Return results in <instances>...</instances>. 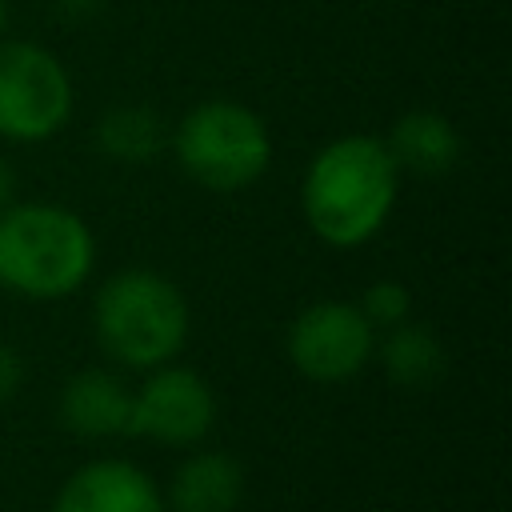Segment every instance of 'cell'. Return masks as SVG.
<instances>
[{"mask_svg":"<svg viewBox=\"0 0 512 512\" xmlns=\"http://www.w3.org/2000/svg\"><path fill=\"white\" fill-rule=\"evenodd\" d=\"M72 104V76L52 48L32 40H0V140H52L72 120Z\"/></svg>","mask_w":512,"mask_h":512,"instance_id":"obj_5","label":"cell"},{"mask_svg":"<svg viewBox=\"0 0 512 512\" xmlns=\"http://www.w3.org/2000/svg\"><path fill=\"white\" fill-rule=\"evenodd\" d=\"M244 500V464L232 452H192L168 480V512H236Z\"/></svg>","mask_w":512,"mask_h":512,"instance_id":"obj_11","label":"cell"},{"mask_svg":"<svg viewBox=\"0 0 512 512\" xmlns=\"http://www.w3.org/2000/svg\"><path fill=\"white\" fill-rule=\"evenodd\" d=\"M400 176H420V180H436L448 176L460 160V132L448 116L432 112V108H412L404 112L392 132L384 136Z\"/></svg>","mask_w":512,"mask_h":512,"instance_id":"obj_10","label":"cell"},{"mask_svg":"<svg viewBox=\"0 0 512 512\" xmlns=\"http://www.w3.org/2000/svg\"><path fill=\"white\" fill-rule=\"evenodd\" d=\"M96 236L64 204L16 200L0 212V288L28 300H60L88 284Z\"/></svg>","mask_w":512,"mask_h":512,"instance_id":"obj_2","label":"cell"},{"mask_svg":"<svg viewBox=\"0 0 512 512\" xmlns=\"http://www.w3.org/2000/svg\"><path fill=\"white\" fill-rule=\"evenodd\" d=\"M4 20H8V0H0V32H4Z\"/></svg>","mask_w":512,"mask_h":512,"instance_id":"obj_18","label":"cell"},{"mask_svg":"<svg viewBox=\"0 0 512 512\" xmlns=\"http://www.w3.org/2000/svg\"><path fill=\"white\" fill-rule=\"evenodd\" d=\"M168 148L180 172L208 192H240L272 164V132L264 116L224 96L192 104L176 120Z\"/></svg>","mask_w":512,"mask_h":512,"instance_id":"obj_4","label":"cell"},{"mask_svg":"<svg viewBox=\"0 0 512 512\" xmlns=\"http://www.w3.org/2000/svg\"><path fill=\"white\" fill-rule=\"evenodd\" d=\"M192 328L184 292L156 268L112 272L92 300V332L100 352L132 372L176 360Z\"/></svg>","mask_w":512,"mask_h":512,"instance_id":"obj_3","label":"cell"},{"mask_svg":"<svg viewBox=\"0 0 512 512\" xmlns=\"http://www.w3.org/2000/svg\"><path fill=\"white\" fill-rule=\"evenodd\" d=\"M216 424V392L212 384L180 364H160L144 372V384L132 388V416L128 436L164 444V448H192Z\"/></svg>","mask_w":512,"mask_h":512,"instance_id":"obj_7","label":"cell"},{"mask_svg":"<svg viewBox=\"0 0 512 512\" xmlns=\"http://www.w3.org/2000/svg\"><path fill=\"white\" fill-rule=\"evenodd\" d=\"M52 4H56V12L68 16V20H88V16H96V12L104 8V0H52Z\"/></svg>","mask_w":512,"mask_h":512,"instance_id":"obj_16","label":"cell"},{"mask_svg":"<svg viewBox=\"0 0 512 512\" xmlns=\"http://www.w3.org/2000/svg\"><path fill=\"white\" fill-rule=\"evenodd\" d=\"M96 148L120 164H144L168 144V128L148 104H112L92 132Z\"/></svg>","mask_w":512,"mask_h":512,"instance_id":"obj_13","label":"cell"},{"mask_svg":"<svg viewBox=\"0 0 512 512\" xmlns=\"http://www.w3.org/2000/svg\"><path fill=\"white\" fill-rule=\"evenodd\" d=\"M400 168L372 132H344L320 144L300 180V212L308 232L328 248L368 244L392 216L400 196Z\"/></svg>","mask_w":512,"mask_h":512,"instance_id":"obj_1","label":"cell"},{"mask_svg":"<svg viewBox=\"0 0 512 512\" xmlns=\"http://www.w3.org/2000/svg\"><path fill=\"white\" fill-rule=\"evenodd\" d=\"M16 204V168L0 156V212Z\"/></svg>","mask_w":512,"mask_h":512,"instance_id":"obj_17","label":"cell"},{"mask_svg":"<svg viewBox=\"0 0 512 512\" xmlns=\"http://www.w3.org/2000/svg\"><path fill=\"white\" fill-rule=\"evenodd\" d=\"M56 412L60 424L80 440L124 436L132 416V388L108 368H80L64 380Z\"/></svg>","mask_w":512,"mask_h":512,"instance_id":"obj_9","label":"cell"},{"mask_svg":"<svg viewBox=\"0 0 512 512\" xmlns=\"http://www.w3.org/2000/svg\"><path fill=\"white\" fill-rule=\"evenodd\" d=\"M24 384V360L16 356V348L0 344V404H8Z\"/></svg>","mask_w":512,"mask_h":512,"instance_id":"obj_15","label":"cell"},{"mask_svg":"<svg viewBox=\"0 0 512 512\" xmlns=\"http://www.w3.org/2000/svg\"><path fill=\"white\" fill-rule=\"evenodd\" d=\"M52 512H168V504L144 468L120 456H104L80 464L56 488Z\"/></svg>","mask_w":512,"mask_h":512,"instance_id":"obj_8","label":"cell"},{"mask_svg":"<svg viewBox=\"0 0 512 512\" xmlns=\"http://www.w3.org/2000/svg\"><path fill=\"white\" fill-rule=\"evenodd\" d=\"M376 352H380L384 372L404 388H424V384L440 380L448 368V352H444L440 336L412 316L404 324L388 328L384 340L376 344Z\"/></svg>","mask_w":512,"mask_h":512,"instance_id":"obj_12","label":"cell"},{"mask_svg":"<svg viewBox=\"0 0 512 512\" xmlns=\"http://www.w3.org/2000/svg\"><path fill=\"white\" fill-rule=\"evenodd\" d=\"M356 308H360V316H364L376 332H388V328H396V324H404V320L412 316V292H408V284H400V280H372V284L360 292Z\"/></svg>","mask_w":512,"mask_h":512,"instance_id":"obj_14","label":"cell"},{"mask_svg":"<svg viewBox=\"0 0 512 512\" xmlns=\"http://www.w3.org/2000/svg\"><path fill=\"white\" fill-rule=\"evenodd\" d=\"M376 328L352 300H316L288 324L284 348L292 368L312 384H344L376 356Z\"/></svg>","mask_w":512,"mask_h":512,"instance_id":"obj_6","label":"cell"}]
</instances>
